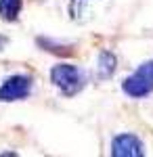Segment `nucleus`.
<instances>
[{
    "label": "nucleus",
    "instance_id": "nucleus-6",
    "mask_svg": "<svg viewBox=\"0 0 153 157\" xmlns=\"http://www.w3.org/2000/svg\"><path fill=\"white\" fill-rule=\"evenodd\" d=\"M118 69V57L111 50L103 48L96 57V78L99 80H111Z\"/></svg>",
    "mask_w": 153,
    "mask_h": 157
},
{
    "label": "nucleus",
    "instance_id": "nucleus-8",
    "mask_svg": "<svg viewBox=\"0 0 153 157\" xmlns=\"http://www.w3.org/2000/svg\"><path fill=\"white\" fill-rule=\"evenodd\" d=\"M21 0H0V19L2 21H17L19 13H21Z\"/></svg>",
    "mask_w": 153,
    "mask_h": 157
},
{
    "label": "nucleus",
    "instance_id": "nucleus-7",
    "mask_svg": "<svg viewBox=\"0 0 153 157\" xmlns=\"http://www.w3.org/2000/svg\"><path fill=\"white\" fill-rule=\"evenodd\" d=\"M36 42H38V46L42 50H46L50 55H57V57H69V55H73V44L55 42L53 38H44V36H40Z\"/></svg>",
    "mask_w": 153,
    "mask_h": 157
},
{
    "label": "nucleus",
    "instance_id": "nucleus-5",
    "mask_svg": "<svg viewBox=\"0 0 153 157\" xmlns=\"http://www.w3.org/2000/svg\"><path fill=\"white\" fill-rule=\"evenodd\" d=\"M111 155L116 157H143L145 147L143 140L134 134H118L111 140Z\"/></svg>",
    "mask_w": 153,
    "mask_h": 157
},
{
    "label": "nucleus",
    "instance_id": "nucleus-2",
    "mask_svg": "<svg viewBox=\"0 0 153 157\" xmlns=\"http://www.w3.org/2000/svg\"><path fill=\"white\" fill-rule=\"evenodd\" d=\"M124 94L130 98H145L153 92V59L145 61L136 67V71L130 73L128 78L122 82Z\"/></svg>",
    "mask_w": 153,
    "mask_h": 157
},
{
    "label": "nucleus",
    "instance_id": "nucleus-4",
    "mask_svg": "<svg viewBox=\"0 0 153 157\" xmlns=\"http://www.w3.org/2000/svg\"><path fill=\"white\" fill-rule=\"evenodd\" d=\"M34 80L29 75L17 73L4 80V84L0 86V103H13V101H23L32 92Z\"/></svg>",
    "mask_w": 153,
    "mask_h": 157
},
{
    "label": "nucleus",
    "instance_id": "nucleus-3",
    "mask_svg": "<svg viewBox=\"0 0 153 157\" xmlns=\"http://www.w3.org/2000/svg\"><path fill=\"white\" fill-rule=\"evenodd\" d=\"M113 0H69L67 4V15L73 23L86 25L103 17L109 9H111Z\"/></svg>",
    "mask_w": 153,
    "mask_h": 157
},
{
    "label": "nucleus",
    "instance_id": "nucleus-1",
    "mask_svg": "<svg viewBox=\"0 0 153 157\" xmlns=\"http://www.w3.org/2000/svg\"><path fill=\"white\" fill-rule=\"evenodd\" d=\"M50 82L59 90L63 97H76L78 92H82L86 86V75L80 67L71 65V63H59L50 69Z\"/></svg>",
    "mask_w": 153,
    "mask_h": 157
}]
</instances>
